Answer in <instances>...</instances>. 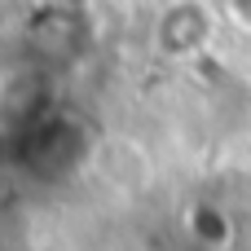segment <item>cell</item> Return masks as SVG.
Listing matches in <instances>:
<instances>
[{
	"label": "cell",
	"instance_id": "6da1fadb",
	"mask_svg": "<svg viewBox=\"0 0 251 251\" xmlns=\"http://www.w3.org/2000/svg\"><path fill=\"white\" fill-rule=\"evenodd\" d=\"M154 44L163 57H194L212 44V9L203 0H172L154 22Z\"/></svg>",
	"mask_w": 251,
	"mask_h": 251
},
{
	"label": "cell",
	"instance_id": "7a4b0ae2",
	"mask_svg": "<svg viewBox=\"0 0 251 251\" xmlns=\"http://www.w3.org/2000/svg\"><path fill=\"white\" fill-rule=\"evenodd\" d=\"M190 229H194V238L203 247H225L229 243V216L221 207H212V203H199L190 212Z\"/></svg>",
	"mask_w": 251,
	"mask_h": 251
}]
</instances>
